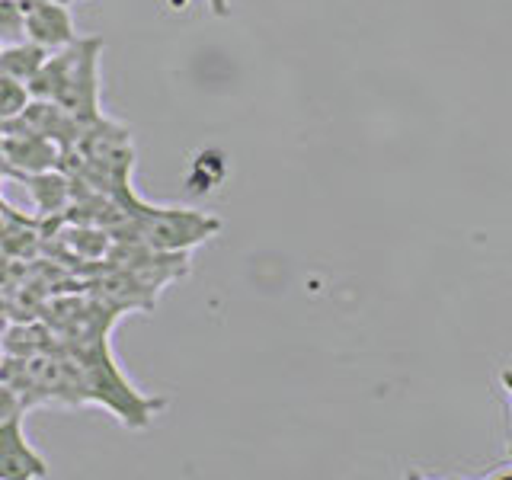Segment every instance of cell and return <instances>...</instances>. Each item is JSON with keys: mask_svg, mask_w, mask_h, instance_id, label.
I'll return each instance as SVG.
<instances>
[{"mask_svg": "<svg viewBox=\"0 0 512 480\" xmlns=\"http://www.w3.org/2000/svg\"><path fill=\"white\" fill-rule=\"evenodd\" d=\"M106 42L100 36L74 39L71 45L48 55L42 71L29 80V93L36 100L58 103L80 125L103 116L100 112V58Z\"/></svg>", "mask_w": 512, "mask_h": 480, "instance_id": "1", "label": "cell"}, {"mask_svg": "<svg viewBox=\"0 0 512 480\" xmlns=\"http://www.w3.org/2000/svg\"><path fill=\"white\" fill-rule=\"evenodd\" d=\"M68 352L80 368V391H84V404L106 407L122 426L144 429L160 410L167 407L164 397L141 394L135 384L119 372V365L106 346V336H93V340H84V343H71Z\"/></svg>", "mask_w": 512, "mask_h": 480, "instance_id": "2", "label": "cell"}, {"mask_svg": "<svg viewBox=\"0 0 512 480\" xmlns=\"http://www.w3.org/2000/svg\"><path fill=\"white\" fill-rule=\"evenodd\" d=\"M132 224L141 244H148L157 253H189L221 231V218L199 212V208H157L148 202H141L132 212Z\"/></svg>", "mask_w": 512, "mask_h": 480, "instance_id": "3", "label": "cell"}, {"mask_svg": "<svg viewBox=\"0 0 512 480\" xmlns=\"http://www.w3.org/2000/svg\"><path fill=\"white\" fill-rule=\"evenodd\" d=\"M52 468L29 442L23 416L0 423V480H48Z\"/></svg>", "mask_w": 512, "mask_h": 480, "instance_id": "4", "label": "cell"}, {"mask_svg": "<svg viewBox=\"0 0 512 480\" xmlns=\"http://www.w3.org/2000/svg\"><path fill=\"white\" fill-rule=\"evenodd\" d=\"M4 157L7 164L23 173H45L55 170L61 160V144L42 135H16L7 132L4 138Z\"/></svg>", "mask_w": 512, "mask_h": 480, "instance_id": "5", "label": "cell"}, {"mask_svg": "<svg viewBox=\"0 0 512 480\" xmlns=\"http://www.w3.org/2000/svg\"><path fill=\"white\" fill-rule=\"evenodd\" d=\"M26 180H29V196L36 202L39 215H55L61 208H68L71 186L64 176H58L55 170H45V173H26Z\"/></svg>", "mask_w": 512, "mask_h": 480, "instance_id": "6", "label": "cell"}, {"mask_svg": "<svg viewBox=\"0 0 512 480\" xmlns=\"http://www.w3.org/2000/svg\"><path fill=\"white\" fill-rule=\"evenodd\" d=\"M48 48L36 45V42H16V45H4V52H0V71L23 80V84H29L32 77H36L42 71V64L48 61Z\"/></svg>", "mask_w": 512, "mask_h": 480, "instance_id": "7", "label": "cell"}, {"mask_svg": "<svg viewBox=\"0 0 512 480\" xmlns=\"http://www.w3.org/2000/svg\"><path fill=\"white\" fill-rule=\"evenodd\" d=\"M224 180V154L218 151H202L196 160H192V167H189V176H186V183L192 192H212L218 183Z\"/></svg>", "mask_w": 512, "mask_h": 480, "instance_id": "8", "label": "cell"}, {"mask_svg": "<svg viewBox=\"0 0 512 480\" xmlns=\"http://www.w3.org/2000/svg\"><path fill=\"white\" fill-rule=\"evenodd\" d=\"M29 100H32L29 84H23V80H16V77L0 71V128L20 116Z\"/></svg>", "mask_w": 512, "mask_h": 480, "instance_id": "9", "label": "cell"}, {"mask_svg": "<svg viewBox=\"0 0 512 480\" xmlns=\"http://www.w3.org/2000/svg\"><path fill=\"white\" fill-rule=\"evenodd\" d=\"M26 42V13L20 0H0V45Z\"/></svg>", "mask_w": 512, "mask_h": 480, "instance_id": "10", "label": "cell"}, {"mask_svg": "<svg viewBox=\"0 0 512 480\" xmlns=\"http://www.w3.org/2000/svg\"><path fill=\"white\" fill-rule=\"evenodd\" d=\"M26 410H32V400L20 388L0 381V423L16 420V416H26Z\"/></svg>", "mask_w": 512, "mask_h": 480, "instance_id": "11", "label": "cell"}, {"mask_svg": "<svg viewBox=\"0 0 512 480\" xmlns=\"http://www.w3.org/2000/svg\"><path fill=\"white\" fill-rule=\"evenodd\" d=\"M500 381H503V388H506L509 397H512V368H503V372H500ZM509 455H512V445H509ZM506 480H512V471L506 474Z\"/></svg>", "mask_w": 512, "mask_h": 480, "instance_id": "12", "label": "cell"}, {"mask_svg": "<svg viewBox=\"0 0 512 480\" xmlns=\"http://www.w3.org/2000/svg\"><path fill=\"white\" fill-rule=\"evenodd\" d=\"M208 7H212V13H215V16H221V20L231 13V4H228V0H208Z\"/></svg>", "mask_w": 512, "mask_h": 480, "instance_id": "13", "label": "cell"}, {"mask_svg": "<svg viewBox=\"0 0 512 480\" xmlns=\"http://www.w3.org/2000/svg\"><path fill=\"white\" fill-rule=\"evenodd\" d=\"M167 7L180 13V10H186V7H189V0H167Z\"/></svg>", "mask_w": 512, "mask_h": 480, "instance_id": "14", "label": "cell"}, {"mask_svg": "<svg viewBox=\"0 0 512 480\" xmlns=\"http://www.w3.org/2000/svg\"><path fill=\"white\" fill-rule=\"evenodd\" d=\"M0 52H4V45H0Z\"/></svg>", "mask_w": 512, "mask_h": 480, "instance_id": "15", "label": "cell"}]
</instances>
